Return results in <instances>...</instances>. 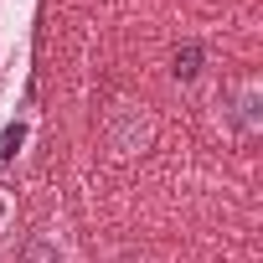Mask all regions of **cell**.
I'll use <instances>...</instances> for the list:
<instances>
[{"mask_svg":"<svg viewBox=\"0 0 263 263\" xmlns=\"http://www.w3.org/2000/svg\"><path fill=\"white\" fill-rule=\"evenodd\" d=\"M11 222H16V196L0 186V237H6V227H11Z\"/></svg>","mask_w":263,"mask_h":263,"instance_id":"cell-5","label":"cell"},{"mask_svg":"<svg viewBox=\"0 0 263 263\" xmlns=\"http://www.w3.org/2000/svg\"><path fill=\"white\" fill-rule=\"evenodd\" d=\"M196 62H201V47H196V42H186V47L176 52V78H181V83H191V78L201 72Z\"/></svg>","mask_w":263,"mask_h":263,"instance_id":"cell-4","label":"cell"},{"mask_svg":"<svg viewBox=\"0 0 263 263\" xmlns=\"http://www.w3.org/2000/svg\"><path fill=\"white\" fill-rule=\"evenodd\" d=\"M21 263H72V248H67V237L57 232V227H47L31 248H26V258Z\"/></svg>","mask_w":263,"mask_h":263,"instance_id":"cell-3","label":"cell"},{"mask_svg":"<svg viewBox=\"0 0 263 263\" xmlns=\"http://www.w3.org/2000/svg\"><path fill=\"white\" fill-rule=\"evenodd\" d=\"M222 119H227V129H232L237 140H253L258 129H263V88H258V78H237L227 88Z\"/></svg>","mask_w":263,"mask_h":263,"instance_id":"cell-1","label":"cell"},{"mask_svg":"<svg viewBox=\"0 0 263 263\" xmlns=\"http://www.w3.org/2000/svg\"><path fill=\"white\" fill-rule=\"evenodd\" d=\"M31 140H36V108H16V114L0 119V171L16 165L31 150Z\"/></svg>","mask_w":263,"mask_h":263,"instance_id":"cell-2","label":"cell"}]
</instances>
